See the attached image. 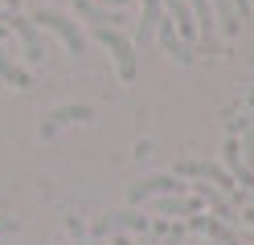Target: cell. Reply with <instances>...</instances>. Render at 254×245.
<instances>
[{
	"label": "cell",
	"mask_w": 254,
	"mask_h": 245,
	"mask_svg": "<svg viewBox=\"0 0 254 245\" xmlns=\"http://www.w3.org/2000/svg\"><path fill=\"white\" fill-rule=\"evenodd\" d=\"M29 21H37V25H45V29H54L62 41H66V49L70 53H82L86 49V37H82V29H78V21H70L66 12H58V8H37Z\"/></svg>",
	"instance_id": "1"
},
{
	"label": "cell",
	"mask_w": 254,
	"mask_h": 245,
	"mask_svg": "<svg viewBox=\"0 0 254 245\" xmlns=\"http://www.w3.org/2000/svg\"><path fill=\"white\" fill-rule=\"evenodd\" d=\"M177 176H193V180H209V184H217L226 196H234V200H242V192L234 188V176L230 172H221L217 163H209V159H181L177 163Z\"/></svg>",
	"instance_id": "2"
},
{
	"label": "cell",
	"mask_w": 254,
	"mask_h": 245,
	"mask_svg": "<svg viewBox=\"0 0 254 245\" xmlns=\"http://www.w3.org/2000/svg\"><path fill=\"white\" fill-rule=\"evenodd\" d=\"M94 37L111 49V57H115V65H119V78L131 82V78H135V45L127 41L119 29H94Z\"/></svg>",
	"instance_id": "3"
},
{
	"label": "cell",
	"mask_w": 254,
	"mask_h": 245,
	"mask_svg": "<svg viewBox=\"0 0 254 245\" xmlns=\"http://www.w3.org/2000/svg\"><path fill=\"white\" fill-rule=\"evenodd\" d=\"M66 123H94V106L86 102H66V106H54L50 114H45V123L37 127V139H50L58 127H66Z\"/></svg>",
	"instance_id": "4"
},
{
	"label": "cell",
	"mask_w": 254,
	"mask_h": 245,
	"mask_svg": "<svg viewBox=\"0 0 254 245\" xmlns=\"http://www.w3.org/2000/svg\"><path fill=\"white\" fill-rule=\"evenodd\" d=\"M189 184H181V176H148L139 180V184H131V204H144L148 196H164V192H185Z\"/></svg>",
	"instance_id": "5"
},
{
	"label": "cell",
	"mask_w": 254,
	"mask_h": 245,
	"mask_svg": "<svg viewBox=\"0 0 254 245\" xmlns=\"http://www.w3.org/2000/svg\"><path fill=\"white\" fill-rule=\"evenodd\" d=\"M221 159H226L230 176H238V184H242L246 192H254V172L242 163V147H238V139H234V135H230L226 143H221Z\"/></svg>",
	"instance_id": "6"
},
{
	"label": "cell",
	"mask_w": 254,
	"mask_h": 245,
	"mask_svg": "<svg viewBox=\"0 0 254 245\" xmlns=\"http://www.w3.org/2000/svg\"><path fill=\"white\" fill-rule=\"evenodd\" d=\"M74 12L82 16V21H94L99 29H119L127 21L119 8H99V4H90V0H74Z\"/></svg>",
	"instance_id": "7"
},
{
	"label": "cell",
	"mask_w": 254,
	"mask_h": 245,
	"mask_svg": "<svg viewBox=\"0 0 254 245\" xmlns=\"http://www.w3.org/2000/svg\"><path fill=\"white\" fill-rule=\"evenodd\" d=\"M115 229H152V221L139 217V212H111V217L94 221V237H107V233H115Z\"/></svg>",
	"instance_id": "8"
},
{
	"label": "cell",
	"mask_w": 254,
	"mask_h": 245,
	"mask_svg": "<svg viewBox=\"0 0 254 245\" xmlns=\"http://www.w3.org/2000/svg\"><path fill=\"white\" fill-rule=\"evenodd\" d=\"M139 21H135V41L139 45H148L152 37H156V25H160V4L164 0H139Z\"/></svg>",
	"instance_id": "9"
},
{
	"label": "cell",
	"mask_w": 254,
	"mask_h": 245,
	"mask_svg": "<svg viewBox=\"0 0 254 245\" xmlns=\"http://www.w3.org/2000/svg\"><path fill=\"white\" fill-rule=\"evenodd\" d=\"M164 4H168V21H172V29H177V37L181 41H193L197 37V25H193L189 4H185V0H164Z\"/></svg>",
	"instance_id": "10"
},
{
	"label": "cell",
	"mask_w": 254,
	"mask_h": 245,
	"mask_svg": "<svg viewBox=\"0 0 254 245\" xmlns=\"http://www.w3.org/2000/svg\"><path fill=\"white\" fill-rule=\"evenodd\" d=\"M8 25L21 33V41H25V57L29 61H41V41H37V33H33V21H29V16H21V12H8Z\"/></svg>",
	"instance_id": "11"
},
{
	"label": "cell",
	"mask_w": 254,
	"mask_h": 245,
	"mask_svg": "<svg viewBox=\"0 0 254 245\" xmlns=\"http://www.w3.org/2000/svg\"><path fill=\"white\" fill-rule=\"evenodd\" d=\"M189 12H193V25L201 33V41H213V8H209V0H189Z\"/></svg>",
	"instance_id": "12"
},
{
	"label": "cell",
	"mask_w": 254,
	"mask_h": 245,
	"mask_svg": "<svg viewBox=\"0 0 254 245\" xmlns=\"http://www.w3.org/2000/svg\"><path fill=\"white\" fill-rule=\"evenodd\" d=\"M0 82H8V86H17V90L29 86V74L21 70V65H12V57L4 53V45H0Z\"/></svg>",
	"instance_id": "13"
},
{
	"label": "cell",
	"mask_w": 254,
	"mask_h": 245,
	"mask_svg": "<svg viewBox=\"0 0 254 245\" xmlns=\"http://www.w3.org/2000/svg\"><path fill=\"white\" fill-rule=\"evenodd\" d=\"M209 8H217V21L213 25H221V33H226V37H238V16H234V4L230 0H209Z\"/></svg>",
	"instance_id": "14"
},
{
	"label": "cell",
	"mask_w": 254,
	"mask_h": 245,
	"mask_svg": "<svg viewBox=\"0 0 254 245\" xmlns=\"http://www.w3.org/2000/svg\"><path fill=\"white\" fill-rule=\"evenodd\" d=\"M197 192H201V200H209V204H213V208L221 212V217H230V204L221 200V196H217V192H213L209 184H197Z\"/></svg>",
	"instance_id": "15"
},
{
	"label": "cell",
	"mask_w": 254,
	"mask_h": 245,
	"mask_svg": "<svg viewBox=\"0 0 254 245\" xmlns=\"http://www.w3.org/2000/svg\"><path fill=\"white\" fill-rule=\"evenodd\" d=\"M90 4H99V8L111 4V8H119V12H123V4H131V0H90Z\"/></svg>",
	"instance_id": "16"
},
{
	"label": "cell",
	"mask_w": 254,
	"mask_h": 245,
	"mask_svg": "<svg viewBox=\"0 0 254 245\" xmlns=\"http://www.w3.org/2000/svg\"><path fill=\"white\" fill-rule=\"evenodd\" d=\"M12 229H17V221H12V217H0V233H12Z\"/></svg>",
	"instance_id": "17"
},
{
	"label": "cell",
	"mask_w": 254,
	"mask_h": 245,
	"mask_svg": "<svg viewBox=\"0 0 254 245\" xmlns=\"http://www.w3.org/2000/svg\"><path fill=\"white\" fill-rule=\"evenodd\" d=\"M17 4H21V0H4V12H17Z\"/></svg>",
	"instance_id": "18"
},
{
	"label": "cell",
	"mask_w": 254,
	"mask_h": 245,
	"mask_svg": "<svg viewBox=\"0 0 254 245\" xmlns=\"http://www.w3.org/2000/svg\"><path fill=\"white\" fill-rule=\"evenodd\" d=\"M0 21H8V12H4V8H0Z\"/></svg>",
	"instance_id": "19"
},
{
	"label": "cell",
	"mask_w": 254,
	"mask_h": 245,
	"mask_svg": "<svg viewBox=\"0 0 254 245\" xmlns=\"http://www.w3.org/2000/svg\"><path fill=\"white\" fill-rule=\"evenodd\" d=\"M246 221H250V225H254V212H246Z\"/></svg>",
	"instance_id": "20"
},
{
	"label": "cell",
	"mask_w": 254,
	"mask_h": 245,
	"mask_svg": "<svg viewBox=\"0 0 254 245\" xmlns=\"http://www.w3.org/2000/svg\"><path fill=\"white\" fill-rule=\"evenodd\" d=\"M115 245H127V237H119V241H115Z\"/></svg>",
	"instance_id": "21"
}]
</instances>
